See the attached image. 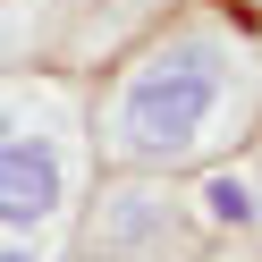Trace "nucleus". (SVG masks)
Returning <instances> with one entry per match:
<instances>
[{"mask_svg": "<svg viewBox=\"0 0 262 262\" xmlns=\"http://www.w3.org/2000/svg\"><path fill=\"white\" fill-rule=\"evenodd\" d=\"M220 102H228L220 51L211 42H169L144 68H127L119 102H110V144L127 161H186V152H203Z\"/></svg>", "mask_w": 262, "mask_h": 262, "instance_id": "f257e3e1", "label": "nucleus"}, {"mask_svg": "<svg viewBox=\"0 0 262 262\" xmlns=\"http://www.w3.org/2000/svg\"><path fill=\"white\" fill-rule=\"evenodd\" d=\"M68 194V169L42 136H0V228H42Z\"/></svg>", "mask_w": 262, "mask_h": 262, "instance_id": "f03ea898", "label": "nucleus"}, {"mask_svg": "<svg viewBox=\"0 0 262 262\" xmlns=\"http://www.w3.org/2000/svg\"><path fill=\"white\" fill-rule=\"evenodd\" d=\"M161 228H169V194L161 186H110L102 211H93V228H85V245L102 262H127V254H144Z\"/></svg>", "mask_w": 262, "mask_h": 262, "instance_id": "7ed1b4c3", "label": "nucleus"}, {"mask_svg": "<svg viewBox=\"0 0 262 262\" xmlns=\"http://www.w3.org/2000/svg\"><path fill=\"white\" fill-rule=\"evenodd\" d=\"M203 211L220 228H245V220H254V186H245V178H211V186H203Z\"/></svg>", "mask_w": 262, "mask_h": 262, "instance_id": "20e7f679", "label": "nucleus"}, {"mask_svg": "<svg viewBox=\"0 0 262 262\" xmlns=\"http://www.w3.org/2000/svg\"><path fill=\"white\" fill-rule=\"evenodd\" d=\"M0 262H34V254H26V245H0Z\"/></svg>", "mask_w": 262, "mask_h": 262, "instance_id": "39448f33", "label": "nucleus"}, {"mask_svg": "<svg viewBox=\"0 0 262 262\" xmlns=\"http://www.w3.org/2000/svg\"><path fill=\"white\" fill-rule=\"evenodd\" d=\"M0 136H9V110H0Z\"/></svg>", "mask_w": 262, "mask_h": 262, "instance_id": "423d86ee", "label": "nucleus"}, {"mask_svg": "<svg viewBox=\"0 0 262 262\" xmlns=\"http://www.w3.org/2000/svg\"><path fill=\"white\" fill-rule=\"evenodd\" d=\"M254 220H262V194H254Z\"/></svg>", "mask_w": 262, "mask_h": 262, "instance_id": "0eeeda50", "label": "nucleus"}]
</instances>
